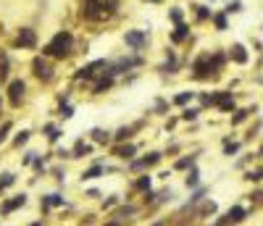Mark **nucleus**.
Masks as SVG:
<instances>
[{
    "instance_id": "37",
    "label": "nucleus",
    "mask_w": 263,
    "mask_h": 226,
    "mask_svg": "<svg viewBox=\"0 0 263 226\" xmlns=\"http://www.w3.org/2000/svg\"><path fill=\"white\" fill-rule=\"evenodd\" d=\"M40 155L37 150H24V155H21V166L24 168H32V163H34V158Z\"/></svg>"
},
{
    "instance_id": "1",
    "label": "nucleus",
    "mask_w": 263,
    "mask_h": 226,
    "mask_svg": "<svg viewBox=\"0 0 263 226\" xmlns=\"http://www.w3.org/2000/svg\"><path fill=\"white\" fill-rule=\"evenodd\" d=\"M74 50H77V37H74L71 29H58L48 42L42 45V55L50 58V61H55V63L71 58Z\"/></svg>"
},
{
    "instance_id": "9",
    "label": "nucleus",
    "mask_w": 263,
    "mask_h": 226,
    "mask_svg": "<svg viewBox=\"0 0 263 226\" xmlns=\"http://www.w3.org/2000/svg\"><path fill=\"white\" fill-rule=\"evenodd\" d=\"M5 95H8V103H11V108H18L26 98V82L21 77H16L5 84Z\"/></svg>"
},
{
    "instance_id": "2",
    "label": "nucleus",
    "mask_w": 263,
    "mask_h": 226,
    "mask_svg": "<svg viewBox=\"0 0 263 226\" xmlns=\"http://www.w3.org/2000/svg\"><path fill=\"white\" fill-rule=\"evenodd\" d=\"M121 0H82L79 13L87 24H103L119 11Z\"/></svg>"
},
{
    "instance_id": "34",
    "label": "nucleus",
    "mask_w": 263,
    "mask_h": 226,
    "mask_svg": "<svg viewBox=\"0 0 263 226\" xmlns=\"http://www.w3.org/2000/svg\"><path fill=\"white\" fill-rule=\"evenodd\" d=\"M48 174L55 179V184H58V187H63V184H66V166H61V163H58V166H53Z\"/></svg>"
},
{
    "instance_id": "32",
    "label": "nucleus",
    "mask_w": 263,
    "mask_h": 226,
    "mask_svg": "<svg viewBox=\"0 0 263 226\" xmlns=\"http://www.w3.org/2000/svg\"><path fill=\"white\" fill-rule=\"evenodd\" d=\"M11 131H13V121L11 118H3V121H0V147L11 139Z\"/></svg>"
},
{
    "instance_id": "8",
    "label": "nucleus",
    "mask_w": 263,
    "mask_h": 226,
    "mask_svg": "<svg viewBox=\"0 0 263 226\" xmlns=\"http://www.w3.org/2000/svg\"><path fill=\"white\" fill-rule=\"evenodd\" d=\"M26 203H29V195H26V192H16L11 197H0V219L13 216L16 211H21Z\"/></svg>"
},
{
    "instance_id": "41",
    "label": "nucleus",
    "mask_w": 263,
    "mask_h": 226,
    "mask_svg": "<svg viewBox=\"0 0 263 226\" xmlns=\"http://www.w3.org/2000/svg\"><path fill=\"white\" fill-rule=\"evenodd\" d=\"M84 197H87V200H100L103 192L98 190V187H90V190H84Z\"/></svg>"
},
{
    "instance_id": "43",
    "label": "nucleus",
    "mask_w": 263,
    "mask_h": 226,
    "mask_svg": "<svg viewBox=\"0 0 263 226\" xmlns=\"http://www.w3.org/2000/svg\"><path fill=\"white\" fill-rule=\"evenodd\" d=\"M26 226H45V221H42V219H37V221H32V224H26Z\"/></svg>"
},
{
    "instance_id": "25",
    "label": "nucleus",
    "mask_w": 263,
    "mask_h": 226,
    "mask_svg": "<svg viewBox=\"0 0 263 226\" xmlns=\"http://www.w3.org/2000/svg\"><path fill=\"white\" fill-rule=\"evenodd\" d=\"M184 187H187L190 192L200 187V168H197V166H192L190 171H184Z\"/></svg>"
},
{
    "instance_id": "6",
    "label": "nucleus",
    "mask_w": 263,
    "mask_h": 226,
    "mask_svg": "<svg viewBox=\"0 0 263 226\" xmlns=\"http://www.w3.org/2000/svg\"><path fill=\"white\" fill-rule=\"evenodd\" d=\"M106 66H108V58H95V61H90V63H82L77 71H74V79L77 82H92V79H98L103 71H106Z\"/></svg>"
},
{
    "instance_id": "31",
    "label": "nucleus",
    "mask_w": 263,
    "mask_h": 226,
    "mask_svg": "<svg viewBox=\"0 0 263 226\" xmlns=\"http://www.w3.org/2000/svg\"><path fill=\"white\" fill-rule=\"evenodd\" d=\"M55 116H58L61 121H69V118L74 116V106L69 103V98L61 100V106H58V111H55Z\"/></svg>"
},
{
    "instance_id": "28",
    "label": "nucleus",
    "mask_w": 263,
    "mask_h": 226,
    "mask_svg": "<svg viewBox=\"0 0 263 226\" xmlns=\"http://www.w3.org/2000/svg\"><path fill=\"white\" fill-rule=\"evenodd\" d=\"M211 24L216 26V32H227V29H229V13H224V11H213Z\"/></svg>"
},
{
    "instance_id": "40",
    "label": "nucleus",
    "mask_w": 263,
    "mask_h": 226,
    "mask_svg": "<svg viewBox=\"0 0 263 226\" xmlns=\"http://www.w3.org/2000/svg\"><path fill=\"white\" fill-rule=\"evenodd\" d=\"M250 113H253V111H237V113H234V116H232V126L242 124V121H245V118L250 116Z\"/></svg>"
},
{
    "instance_id": "39",
    "label": "nucleus",
    "mask_w": 263,
    "mask_h": 226,
    "mask_svg": "<svg viewBox=\"0 0 263 226\" xmlns=\"http://www.w3.org/2000/svg\"><path fill=\"white\" fill-rule=\"evenodd\" d=\"M263 179V168H250L245 174V182H261Z\"/></svg>"
},
{
    "instance_id": "26",
    "label": "nucleus",
    "mask_w": 263,
    "mask_h": 226,
    "mask_svg": "<svg viewBox=\"0 0 263 226\" xmlns=\"http://www.w3.org/2000/svg\"><path fill=\"white\" fill-rule=\"evenodd\" d=\"M192 13H195V21H197V24L211 21V16H213V11H211L205 3H195V5H192Z\"/></svg>"
},
{
    "instance_id": "29",
    "label": "nucleus",
    "mask_w": 263,
    "mask_h": 226,
    "mask_svg": "<svg viewBox=\"0 0 263 226\" xmlns=\"http://www.w3.org/2000/svg\"><path fill=\"white\" fill-rule=\"evenodd\" d=\"M16 182H18V176L13 171H3V174H0V197L11 190V187H16Z\"/></svg>"
},
{
    "instance_id": "27",
    "label": "nucleus",
    "mask_w": 263,
    "mask_h": 226,
    "mask_svg": "<svg viewBox=\"0 0 263 226\" xmlns=\"http://www.w3.org/2000/svg\"><path fill=\"white\" fill-rule=\"evenodd\" d=\"M119 203H124V195L114 192V195H108V197H103V200H100V211H103V213H111Z\"/></svg>"
},
{
    "instance_id": "20",
    "label": "nucleus",
    "mask_w": 263,
    "mask_h": 226,
    "mask_svg": "<svg viewBox=\"0 0 263 226\" xmlns=\"http://www.w3.org/2000/svg\"><path fill=\"white\" fill-rule=\"evenodd\" d=\"M248 216H250V213H248V208H242V205H232V208H229L227 213H224L221 219L227 221V224H242V221L248 219Z\"/></svg>"
},
{
    "instance_id": "4",
    "label": "nucleus",
    "mask_w": 263,
    "mask_h": 226,
    "mask_svg": "<svg viewBox=\"0 0 263 226\" xmlns=\"http://www.w3.org/2000/svg\"><path fill=\"white\" fill-rule=\"evenodd\" d=\"M124 45H127V53H137V55H145V50L150 48V32L147 29H127L124 32Z\"/></svg>"
},
{
    "instance_id": "7",
    "label": "nucleus",
    "mask_w": 263,
    "mask_h": 226,
    "mask_svg": "<svg viewBox=\"0 0 263 226\" xmlns=\"http://www.w3.org/2000/svg\"><path fill=\"white\" fill-rule=\"evenodd\" d=\"M108 150H111V155H114L119 163H124V166L139 155V145L134 142V139H132V142H114Z\"/></svg>"
},
{
    "instance_id": "3",
    "label": "nucleus",
    "mask_w": 263,
    "mask_h": 226,
    "mask_svg": "<svg viewBox=\"0 0 263 226\" xmlns=\"http://www.w3.org/2000/svg\"><path fill=\"white\" fill-rule=\"evenodd\" d=\"M161 161H163V153H161V150H150V153H145V155L139 153L134 161H129V163L124 166V171L132 174V176H134V174H145V171H153L155 166H161Z\"/></svg>"
},
{
    "instance_id": "12",
    "label": "nucleus",
    "mask_w": 263,
    "mask_h": 226,
    "mask_svg": "<svg viewBox=\"0 0 263 226\" xmlns=\"http://www.w3.org/2000/svg\"><path fill=\"white\" fill-rule=\"evenodd\" d=\"M95 150H98V145H92L90 139L79 137L77 142H74V147H71V161H82V158H92V155H95Z\"/></svg>"
},
{
    "instance_id": "44",
    "label": "nucleus",
    "mask_w": 263,
    "mask_h": 226,
    "mask_svg": "<svg viewBox=\"0 0 263 226\" xmlns=\"http://www.w3.org/2000/svg\"><path fill=\"white\" fill-rule=\"evenodd\" d=\"M0 118H3V95H0Z\"/></svg>"
},
{
    "instance_id": "19",
    "label": "nucleus",
    "mask_w": 263,
    "mask_h": 226,
    "mask_svg": "<svg viewBox=\"0 0 263 226\" xmlns=\"http://www.w3.org/2000/svg\"><path fill=\"white\" fill-rule=\"evenodd\" d=\"M227 58L232 63H237V66H245L250 61V53H248V48L242 42H234V45H229V48H227Z\"/></svg>"
},
{
    "instance_id": "14",
    "label": "nucleus",
    "mask_w": 263,
    "mask_h": 226,
    "mask_svg": "<svg viewBox=\"0 0 263 226\" xmlns=\"http://www.w3.org/2000/svg\"><path fill=\"white\" fill-rule=\"evenodd\" d=\"M100 176H106V163L100 161H92L87 168H82V174H79V182L82 184H87V182H95V179H100Z\"/></svg>"
},
{
    "instance_id": "16",
    "label": "nucleus",
    "mask_w": 263,
    "mask_h": 226,
    "mask_svg": "<svg viewBox=\"0 0 263 226\" xmlns=\"http://www.w3.org/2000/svg\"><path fill=\"white\" fill-rule=\"evenodd\" d=\"M190 37H192V29H190V24L187 21H182V24H176L171 32H168V42L174 45H184V42H190Z\"/></svg>"
},
{
    "instance_id": "5",
    "label": "nucleus",
    "mask_w": 263,
    "mask_h": 226,
    "mask_svg": "<svg viewBox=\"0 0 263 226\" xmlns=\"http://www.w3.org/2000/svg\"><path fill=\"white\" fill-rule=\"evenodd\" d=\"M29 69H32V77L37 82H42V84H50L55 79V61L50 58H45V55H34L32 63H29Z\"/></svg>"
},
{
    "instance_id": "38",
    "label": "nucleus",
    "mask_w": 263,
    "mask_h": 226,
    "mask_svg": "<svg viewBox=\"0 0 263 226\" xmlns=\"http://www.w3.org/2000/svg\"><path fill=\"white\" fill-rule=\"evenodd\" d=\"M197 116H200V108H190V106L182 108V118H184V121H195Z\"/></svg>"
},
{
    "instance_id": "23",
    "label": "nucleus",
    "mask_w": 263,
    "mask_h": 226,
    "mask_svg": "<svg viewBox=\"0 0 263 226\" xmlns=\"http://www.w3.org/2000/svg\"><path fill=\"white\" fill-rule=\"evenodd\" d=\"M197 98V92L195 90H182V92H176V95L171 98V106H179V108H187L190 103Z\"/></svg>"
},
{
    "instance_id": "30",
    "label": "nucleus",
    "mask_w": 263,
    "mask_h": 226,
    "mask_svg": "<svg viewBox=\"0 0 263 226\" xmlns=\"http://www.w3.org/2000/svg\"><path fill=\"white\" fill-rule=\"evenodd\" d=\"M29 139H32V129H21V131H16V134H13L11 145H13L16 150H21V147L29 145Z\"/></svg>"
},
{
    "instance_id": "15",
    "label": "nucleus",
    "mask_w": 263,
    "mask_h": 226,
    "mask_svg": "<svg viewBox=\"0 0 263 226\" xmlns=\"http://www.w3.org/2000/svg\"><path fill=\"white\" fill-rule=\"evenodd\" d=\"M129 190H132V195H142V192H147V190H153V176H150V171L132 176Z\"/></svg>"
},
{
    "instance_id": "21",
    "label": "nucleus",
    "mask_w": 263,
    "mask_h": 226,
    "mask_svg": "<svg viewBox=\"0 0 263 226\" xmlns=\"http://www.w3.org/2000/svg\"><path fill=\"white\" fill-rule=\"evenodd\" d=\"M11 82V55L5 48H0V84Z\"/></svg>"
},
{
    "instance_id": "17",
    "label": "nucleus",
    "mask_w": 263,
    "mask_h": 226,
    "mask_svg": "<svg viewBox=\"0 0 263 226\" xmlns=\"http://www.w3.org/2000/svg\"><path fill=\"white\" fill-rule=\"evenodd\" d=\"M161 74H176L179 71V55H176V48H166L163 50V63L158 66Z\"/></svg>"
},
{
    "instance_id": "22",
    "label": "nucleus",
    "mask_w": 263,
    "mask_h": 226,
    "mask_svg": "<svg viewBox=\"0 0 263 226\" xmlns=\"http://www.w3.org/2000/svg\"><path fill=\"white\" fill-rule=\"evenodd\" d=\"M42 137L48 139L50 145H55V142H58V139L63 137V129L55 124V121H50V124H42Z\"/></svg>"
},
{
    "instance_id": "33",
    "label": "nucleus",
    "mask_w": 263,
    "mask_h": 226,
    "mask_svg": "<svg viewBox=\"0 0 263 226\" xmlns=\"http://www.w3.org/2000/svg\"><path fill=\"white\" fill-rule=\"evenodd\" d=\"M168 21H171L174 26L182 24L184 21V8L182 5H171V8H168Z\"/></svg>"
},
{
    "instance_id": "36",
    "label": "nucleus",
    "mask_w": 263,
    "mask_h": 226,
    "mask_svg": "<svg viewBox=\"0 0 263 226\" xmlns=\"http://www.w3.org/2000/svg\"><path fill=\"white\" fill-rule=\"evenodd\" d=\"M242 11H245V5H242V0H229V3H227V8H224V13H242Z\"/></svg>"
},
{
    "instance_id": "18",
    "label": "nucleus",
    "mask_w": 263,
    "mask_h": 226,
    "mask_svg": "<svg viewBox=\"0 0 263 226\" xmlns=\"http://www.w3.org/2000/svg\"><path fill=\"white\" fill-rule=\"evenodd\" d=\"M114 87H116V79H114V77H108V74H100L98 79H92V82H90L92 95H106V92H111Z\"/></svg>"
},
{
    "instance_id": "35",
    "label": "nucleus",
    "mask_w": 263,
    "mask_h": 226,
    "mask_svg": "<svg viewBox=\"0 0 263 226\" xmlns=\"http://www.w3.org/2000/svg\"><path fill=\"white\" fill-rule=\"evenodd\" d=\"M168 108H171V100H166V98H155V103H153V113H158V116H166Z\"/></svg>"
},
{
    "instance_id": "10",
    "label": "nucleus",
    "mask_w": 263,
    "mask_h": 226,
    "mask_svg": "<svg viewBox=\"0 0 263 226\" xmlns=\"http://www.w3.org/2000/svg\"><path fill=\"white\" fill-rule=\"evenodd\" d=\"M37 45H40V37H37L34 26H18V29H16V48L37 50Z\"/></svg>"
},
{
    "instance_id": "45",
    "label": "nucleus",
    "mask_w": 263,
    "mask_h": 226,
    "mask_svg": "<svg viewBox=\"0 0 263 226\" xmlns=\"http://www.w3.org/2000/svg\"><path fill=\"white\" fill-rule=\"evenodd\" d=\"M147 3H153V5H161V3H163V0H147Z\"/></svg>"
},
{
    "instance_id": "13",
    "label": "nucleus",
    "mask_w": 263,
    "mask_h": 226,
    "mask_svg": "<svg viewBox=\"0 0 263 226\" xmlns=\"http://www.w3.org/2000/svg\"><path fill=\"white\" fill-rule=\"evenodd\" d=\"M87 139H90L92 145H98V147H111V145H114V131H108V129H103V126H92Z\"/></svg>"
},
{
    "instance_id": "24",
    "label": "nucleus",
    "mask_w": 263,
    "mask_h": 226,
    "mask_svg": "<svg viewBox=\"0 0 263 226\" xmlns=\"http://www.w3.org/2000/svg\"><path fill=\"white\" fill-rule=\"evenodd\" d=\"M197 163V155L190 153V155H182V158H176L174 166H171V171H190V168Z\"/></svg>"
},
{
    "instance_id": "11",
    "label": "nucleus",
    "mask_w": 263,
    "mask_h": 226,
    "mask_svg": "<svg viewBox=\"0 0 263 226\" xmlns=\"http://www.w3.org/2000/svg\"><path fill=\"white\" fill-rule=\"evenodd\" d=\"M58 208H69V200L63 197V192H45V195H40V211L45 216L58 211Z\"/></svg>"
},
{
    "instance_id": "42",
    "label": "nucleus",
    "mask_w": 263,
    "mask_h": 226,
    "mask_svg": "<svg viewBox=\"0 0 263 226\" xmlns=\"http://www.w3.org/2000/svg\"><path fill=\"white\" fill-rule=\"evenodd\" d=\"M53 155L58 158V161H71V150H66V147H58Z\"/></svg>"
},
{
    "instance_id": "46",
    "label": "nucleus",
    "mask_w": 263,
    "mask_h": 226,
    "mask_svg": "<svg viewBox=\"0 0 263 226\" xmlns=\"http://www.w3.org/2000/svg\"><path fill=\"white\" fill-rule=\"evenodd\" d=\"M211 3H216V0H211Z\"/></svg>"
}]
</instances>
